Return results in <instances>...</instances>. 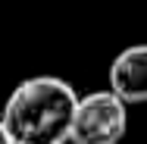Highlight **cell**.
<instances>
[{
	"mask_svg": "<svg viewBox=\"0 0 147 144\" xmlns=\"http://www.w3.org/2000/svg\"><path fill=\"white\" fill-rule=\"evenodd\" d=\"M110 91L122 103H147V44H131L110 63Z\"/></svg>",
	"mask_w": 147,
	"mask_h": 144,
	"instance_id": "obj_3",
	"label": "cell"
},
{
	"mask_svg": "<svg viewBox=\"0 0 147 144\" xmlns=\"http://www.w3.org/2000/svg\"><path fill=\"white\" fill-rule=\"evenodd\" d=\"M0 144H13V138H9V132L3 128V122H0Z\"/></svg>",
	"mask_w": 147,
	"mask_h": 144,
	"instance_id": "obj_4",
	"label": "cell"
},
{
	"mask_svg": "<svg viewBox=\"0 0 147 144\" xmlns=\"http://www.w3.org/2000/svg\"><path fill=\"white\" fill-rule=\"evenodd\" d=\"M78 94L59 75H34L6 97L0 122L13 144H69Z\"/></svg>",
	"mask_w": 147,
	"mask_h": 144,
	"instance_id": "obj_1",
	"label": "cell"
},
{
	"mask_svg": "<svg viewBox=\"0 0 147 144\" xmlns=\"http://www.w3.org/2000/svg\"><path fill=\"white\" fill-rule=\"evenodd\" d=\"M128 128L125 103L113 91H91L78 100L69 144H119Z\"/></svg>",
	"mask_w": 147,
	"mask_h": 144,
	"instance_id": "obj_2",
	"label": "cell"
}]
</instances>
